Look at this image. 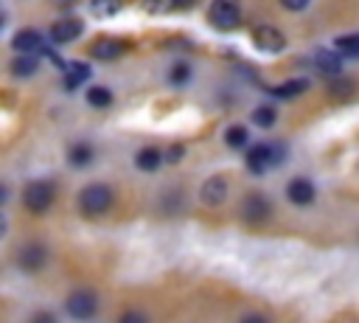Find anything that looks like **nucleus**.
<instances>
[{"label": "nucleus", "instance_id": "f257e3e1", "mask_svg": "<svg viewBox=\"0 0 359 323\" xmlns=\"http://www.w3.org/2000/svg\"><path fill=\"white\" fill-rule=\"evenodd\" d=\"M109 205H112V188L104 185V183L84 185L81 194H79V208H81V213H87V216H98V213H104Z\"/></svg>", "mask_w": 359, "mask_h": 323}, {"label": "nucleus", "instance_id": "f03ea898", "mask_svg": "<svg viewBox=\"0 0 359 323\" xmlns=\"http://www.w3.org/2000/svg\"><path fill=\"white\" fill-rule=\"evenodd\" d=\"M208 22L219 31H233L241 22V8L236 0H213L208 8Z\"/></svg>", "mask_w": 359, "mask_h": 323}, {"label": "nucleus", "instance_id": "7ed1b4c3", "mask_svg": "<svg viewBox=\"0 0 359 323\" xmlns=\"http://www.w3.org/2000/svg\"><path fill=\"white\" fill-rule=\"evenodd\" d=\"M283 160V146L278 143H258L247 152V169L252 174H264L269 166H278Z\"/></svg>", "mask_w": 359, "mask_h": 323}, {"label": "nucleus", "instance_id": "20e7f679", "mask_svg": "<svg viewBox=\"0 0 359 323\" xmlns=\"http://www.w3.org/2000/svg\"><path fill=\"white\" fill-rule=\"evenodd\" d=\"M53 197H56V188H53V183H48V180H34V183H28L25 191H22V202H25V208L34 211V213L48 211L50 202H53Z\"/></svg>", "mask_w": 359, "mask_h": 323}, {"label": "nucleus", "instance_id": "39448f33", "mask_svg": "<svg viewBox=\"0 0 359 323\" xmlns=\"http://www.w3.org/2000/svg\"><path fill=\"white\" fill-rule=\"evenodd\" d=\"M65 309H67V315L76 317V320H90V317L95 315V309H98V298H95V292H90V289H76L73 295H67Z\"/></svg>", "mask_w": 359, "mask_h": 323}, {"label": "nucleus", "instance_id": "423d86ee", "mask_svg": "<svg viewBox=\"0 0 359 323\" xmlns=\"http://www.w3.org/2000/svg\"><path fill=\"white\" fill-rule=\"evenodd\" d=\"M252 42H255V48L264 51V53H278V51L286 48V37H283L275 25H258V28L252 31Z\"/></svg>", "mask_w": 359, "mask_h": 323}, {"label": "nucleus", "instance_id": "0eeeda50", "mask_svg": "<svg viewBox=\"0 0 359 323\" xmlns=\"http://www.w3.org/2000/svg\"><path fill=\"white\" fill-rule=\"evenodd\" d=\"M81 31H84V25H81L79 17H65V20H59V22L50 25V39H53L56 45H67V42L79 39Z\"/></svg>", "mask_w": 359, "mask_h": 323}, {"label": "nucleus", "instance_id": "6e6552de", "mask_svg": "<svg viewBox=\"0 0 359 323\" xmlns=\"http://www.w3.org/2000/svg\"><path fill=\"white\" fill-rule=\"evenodd\" d=\"M45 258H48V253H45V247L39 242H28V244H22L17 250V264H20V270H28V272L39 270L45 264Z\"/></svg>", "mask_w": 359, "mask_h": 323}, {"label": "nucleus", "instance_id": "1a4fd4ad", "mask_svg": "<svg viewBox=\"0 0 359 323\" xmlns=\"http://www.w3.org/2000/svg\"><path fill=\"white\" fill-rule=\"evenodd\" d=\"M199 197H202V202L210 205V208L222 205L224 197H227V180H224V177H210V180H205Z\"/></svg>", "mask_w": 359, "mask_h": 323}, {"label": "nucleus", "instance_id": "9d476101", "mask_svg": "<svg viewBox=\"0 0 359 323\" xmlns=\"http://www.w3.org/2000/svg\"><path fill=\"white\" fill-rule=\"evenodd\" d=\"M269 202L261 197V194H247V199L241 202V216L247 222H264L269 216Z\"/></svg>", "mask_w": 359, "mask_h": 323}, {"label": "nucleus", "instance_id": "9b49d317", "mask_svg": "<svg viewBox=\"0 0 359 323\" xmlns=\"http://www.w3.org/2000/svg\"><path fill=\"white\" fill-rule=\"evenodd\" d=\"M11 48H14V51H20V53H34V51H39V48H42V34H39V31H34V28H22V31H17V34H14Z\"/></svg>", "mask_w": 359, "mask_h": 323}, {"label": "nucleus", "instance_id": "f8f14e48", "mask_svg": "<svg viewBox=\"0 0 359 323\" xmlns=\"http://www.w3.org/2000/svg\"><path fill=\"white\" fill-rule=\"evenodd\" d=\"M90 53H93V59H101V62H112V59H118L121 53H123V42L121 39H109V37H101L93 48H90Z\"/></svg>", "mask_w": 359, "mask_h": 323}, {"label": "nucleus", "instance_id": "ddd939ff", "mask_svg": "<svg viewBox=\"0 0 359 323\" xmlns=\"http://www.w3.org/2000/svg\"><path fill=\"white\" fill-rule=\"evenodd\" d=\"M286 197L294 202V205H309L314 199V185L306 180V177H297L286 185Z\"/></svg>", "mask_w": 359, "mask_h": 323}, {"label": "nucleus", "instance_id": "4468645a", "mask_svg": "<svg viewBox=\"0 0 359 323\" xmlns=\"http://www.w3.org/2000/svg\"><path fill=\"white\" fill-rule=\"evenodd\" d=\"M87 79H90V67L84 62H67L65 65V90H76Z\"/></svg>", "mask_w": 359, "mask_h": 323}, {"label": "nucleus", "instance_id": "2eb2a0df", "mask_svg": "<svg viewBox=\"0 0 359 323\" xmlns=\"http://www.w3.org/2000/svg\"><path fill=\"white\" fill-rule=\"evenodd\" d=\"M163 160H165V154H163L157 146H146V149H140L137 157H135V163H137L140 171H157V166H160Z\"/></svg>", "mask_w": 359, "mask_h": 323}, {"label": "nucleus", "instance_id": "dca6fc26", "mask_svg": "<svg viewBox=\"0 0 359 323\" xmlns=\"http://www.w3.org/2000/svg\"><path fill=\"white\" fill-rule=\"evenodd\" d=\"M314 62H317V67H320L323 73H328V76H337L339 67H342L337 51H323V48H320V51H314Z\"/></svg>", "mask_w": 359, "mask_h": 323}, {"label": "nucleus", "instance_id": "f3484780", "mask_svg": "<svg viewBox=\"0 0 359 323\" xmlns=\"http://www.w3.org/2000/svg\"><path fill=\"white\" fill-rule=\"evenodd\" d=\"M334 51H337L339 56L356 59V56H359V34H345V37H337V39H334Z\"/></svg>", "mask_w": 359, "mask_h": 323}, {"label": "nucleus", "instance_id": "a211bd4d", "mask_svg": "<svg viewBox=\"0 0 359 323\" xmlns=\"http://www.w3.org/2000/svg\"><path fill=\"white\" fill-rule=\"evenodd\" d=\"M191 0H143V8L149 14H165V11H177V8H188Z\"/></svg>", "mask_w": 359, "mask_h": 323}, {"label": "nucleus", "instance_id": "6ab92c4d", "mask_svg": "<svg viewBox=\"0 0 359 323\" xmlns=\"http://www.w3.org/2000/svg\"><path fill=\"white\" fill-rule=\"evenodd\" d=\"M121 11V0H90V14L98 20L115 17Z\"/></svg>", "mask_w": 359, "mask_h": 323}, {"label": "nucleus", "instance_id": "aec40b11", "mask_svg": "<svg viewBox=\"0 0 359 323\" xmlns=\"http://www.w3.org/2000/svg\"><path fill=\"white\" fill-rule=\"evenodd\" d=\"M306 87H309L306 79H292V81H283V84L272 87V95H278V98H294V95H300Z\"/></svg>", "mask_w": 359, "mask_h": 323}, {"label": "nucleus", "instance_id": "412c9836", "mask_svg": "<svg viewBox=\"0 0 359 323\" xmlns=\"http://www.w3.org/2000/svg\"><path fill=\"white\" fill-rule=\"evenodd\" d=\"M36 70V59L31 56V53H22V56H17L14 62H11V73L14 76H31Z\"/></svg>", "mask_w": 359, "mask_h": 323}, {"label": "nucleus", "instance_id": "4be33fe9", "mask_svg": "<svg viewBox=\"0 0 359 323\" xmlns=\"http://www.w3.org/2000/svg\"><path fill=\"white\" fill-rule=\"evenodd\" d=\"M87 101H90V107H98V110H104V107H109V104H112V93H109L107 87H90V93H87Z\"/></svg>", "mask_w": 359, "mask_h": 323}, {"label": "nucleus", "instance_id": "5701e85b", "mask_svg": "<svg viewBox=\"0 0 359 323\" xmlns=\"http://www.w3.org/2000/svg\"><path fill=\"white\" fill-rule=\"evenodd\" d=\"M67 160H70L73 166H84V163H90V160H93V149H90L87 143H76V146H70Z\"/></svg>", "mask_w": 359, "mask_h": 323}, {"label": "nucleus", "instance_id": "b1692460", "mask_svg": "<svg viewBox=\"0 0 359 323\" xmlns=\"http://www.w3.org/2000/svg\"><path fill=\"white\" fill-rule=\"evenodd\" d=\"M275 118H278V112H275V107H258L255 112H252V124L255 126H264V129H269L272 124H275Z\"/></svg>", "mask_w": 359, "mask_h": 323}, {"label": "nucleus", "instance_id": "393cba45", "mask_svg": "<svg viewBox=\"0 0 359 323\" xmlns=\"http://www.w3.org/2000/svg\"><path fill=\"white\" fill-rule=\"evenodd\" d=\"M224 140H227V146H233V149H241V146H247V126H241V124H233V126L227 129Z\"/></svg>", "mask_w": 359, "mask_h": 323}, {"label": "nucleus", "instance_id": "a878e982", "mask_svg": "<svg viewBox=\"0 0 359 323\" xmlns=\"http://www.w3.org/2000/svg\"><path fill=\"white\" fill-rule=\"evenodd\" d=\"M188 76H191V70H188V65L185 62H177L174 67H171V73H168V79H171V84H185L188 81Z\"/></svg>", "mask_w": 359, "mask_h": 323}, {"label": "nucleus", "instance_id": "bb28decb", "mask_svg": "<svg viewBox=\"0 0 359 323\" xmlns=\"http://www.w3.org/2000/svg\"><path fill=\"white\" fill-rule=\"evenodd\" d=\"M331 93H334L337 98H348V95L353 93V81H351V79H337V81H331Z\"/></svg>", "mask_w": 359, "mask_h": 323}, {"label": "nucleus", "instance_id": "cd10ccee", "mask_svg": "<svg viewBox=\"0 0 359 323\" xmlns=\"http://www.w3.org/2000/svg\"><path fill=\"white\" fill-rule=\"evenodd\" d=\"M182 157H185V146H182V143H174V146L168 149V154H165L168 163H177V160H182Z\"/></svg>", "mask_w": 359, "mask_h": 323}, {"label": "nucleus", "instance_id": "c85d7f7f", "mask_svg": "<svg viewBox=\"0 0 359 323\" xmlns=\"http://www.w3.org/2000/svg\"><path fill=\"white\" fill-rule=\"evenodd\" d=\"M280 6H283V8H289V11H300V8H306V6H309V0H280Z\"/></svg>", "mask_w": 359, "mask_h": 323}, {"label": "nucleus", "instance_id": "c756f323", "mask_svg": "<svg viewBox=\"0 0 359 323\" xmlns=\"http://www.w3.org/2000/svg\"><path fill=\"white\" fill-rule=\"evenodd\" d=\"M118 323H146V317H143L140 312H126V315H123Z\"/></svg>", "mask_w": 359, "mask_h": 323}, {"label": "nucleus", "instance_id": "7c9ffc66", "mask_svg": "<svg viewBox=\"0 0 359 323\" xmlns=\"http://www.w3.org/2000/svg\"><path fill=\"white\" fill-rule=\"evenodd\" d=\"M31 323H56V317H53L50 312H36V315L31 317Z\"/></svg>", "mask_w": 359, "mask_h": 323}, {"label": "nucleus", "instance_id": "2f4dec72", "mask_svg": "<svg viewBox=\"0 0 359 323\" xmlns=\"http://www.w3.org/2000/svg\"><path fill=\"white\" fill-rule=\"evenodd\" d=\"M241 323H266V320H264L261 315H247V317H244Z\"/></svg>", "mask_w": 359, "mask_h": 323}]
</instances>
